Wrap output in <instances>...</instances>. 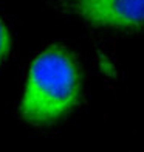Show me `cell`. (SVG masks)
Returning a JSON list of instances; mask_svg holds the SVG:
<instances>
[{
    "label": "cell",
    "instance_id": "1",
    "mask_svg": "<svg viewBox=\"0 0 144 152\" xmlns=\"http://www.w3.org/2000/svg\"><path fill=\"white\" fill-rule=\"evenodd\" d=\"M82 76L74 53L51 45L33 61L20 101V116L33 126H48L79 104Z\"/></svg>",
    "mask_w": 144,
    "mask_h": 152
},
{
    "label": "cell",
    "instance_id": "2",
    "mask_svg": "<svg viewBox=\"0 0 144 152\" xmlns=\"http://www.w3.org/2000/svg\"><path fill=\"white\" fill-rule=\"evenodd\" d=\"M53 6L93 26L144 31V0H56Z\"/></svg>",
    "mask_w": 144,
    "mask_h": 152
},
{
    "label": "cell",
    "instance_id": "3",
    "mask_svg": "<svg viewBox=\"0 0 144 152\" xmlns=\"http://www.w3.org/2000/svg\"><path fill=\"white\" fill-rule=\"evenodd\" d=\"M9 50H11V34L6 28L5 22L0 19V65L8 58Z\"/></svg>",
    "mask_w": 144,
    "mask_h": 152
}]
</instances>
